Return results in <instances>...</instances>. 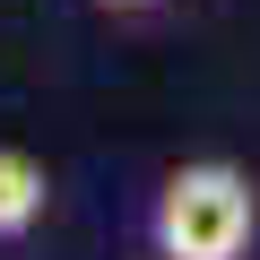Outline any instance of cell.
Masks as SVG:
<instances>
[{
	"label": "cell",
	"instance_id": "6da1fadb",
	"mask_svg": "<svg viewBox=\"0 0 260 260\" xmlns=\"http://www.w3.org/2000/svg\"><path fill=\"white\" fill-rule=\"evenodd\" d=\"M148 243L156 260H251L260 243V191L225 156H191L156 182L148 200Z\"/></svg>",
	"mask_w": 260,
	"mask_h": 260
},
{
	"label": "cell",
	"instance_id": "3957f363",
	"mask_svg": "<svg viewBox=\"0 0 260 260\" xmlns=\"http://www.w3.org/2000/svg\"><path fill=\"white\" fill-rule=\"evenodd\" d=\"M95 9H121V18H130V9H156V0H95Z\"/></svg>",
	"mask_w": 260,
	"mask_h": 260
},
{
	"label": "cell",
	"instance_id": "7a4b0ae2",
	"mask_svg": "<svg viewBox=\"0 0 260 260\" xmlns=\"http://www.w3.org/2000/svg\"><path fill=\"white\" fill-rule=\"evenodd\" d=\"M44 208H52V174H44V156L0 148V243H26V234L44 225Z\"/></svg>",
	"mask_w": 260,
	"mask_h": 260
}]
</instances>
